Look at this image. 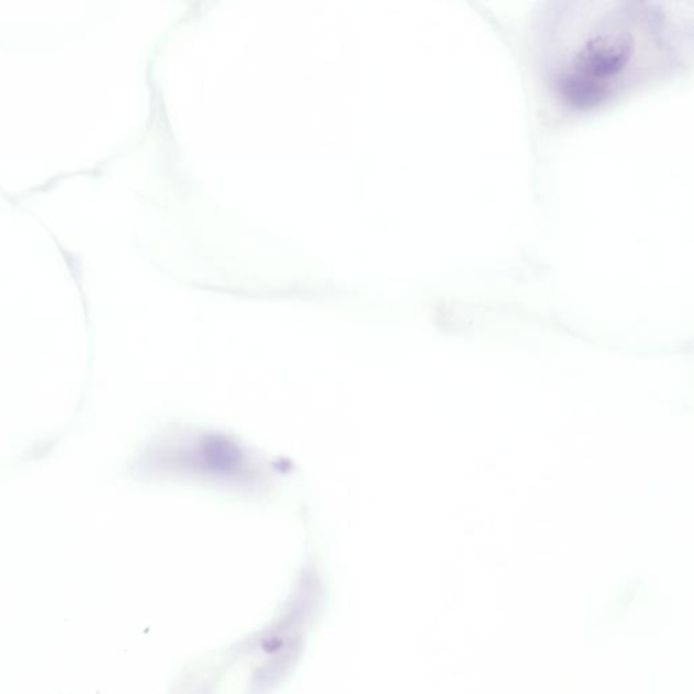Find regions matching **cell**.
Returning a JSON list of instances; mask_svg holds the SVG:
<instances>
[{
  "instance_id": "6da1fadb",
  "label": "cell",
  "mask_w": 694,
  "mask_h": 694,
  "mask_svg": "<svg viewBox=\"0 0 694 694\" xmlns=\"http://www.w3.org/2000/svg\"><path fill=\"white\" fill-rule=\"evenodd\" d=\"M555 5L542 29V65L567 107L604 105L640 79L673 66L682 29L649 3Z\"/></svg>"
}]
</instances>
